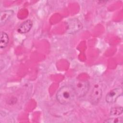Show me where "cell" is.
Instances as JSON below:
<instances>
[{"mask_svg":"<svg viewBox=\"0 0 123 123\" xmlns=\"http://www.w3.org/2000/svg\"><path fill=\"white\" fill-rule=\"evenodd\" d=\"M75 94L71 86H64L61 87L56 94V99L59 103L67 105L74 99Z\"/></svg>","mask_w":123,"mask_h":123,"instance_id":"obj_1","label":"cell"},{"mask_svg":"<svg viewBox=\"0 0 123 123\" xmlns=\"http://www.w3.org/2000/svg\"><path fill=\"white\" fill-rule=\"evenodd\" d=\"M74 91L75 96L78 98H82L86 95L89 91V83L87 81L77 80L75 81L72 86Z\"/></svg>","mask_w":123,"mask_h":123,"instance_id":"obj_2","label":"cell"},{"mask_svg":"<svg viewBox=\"0 0 123 123\" xmlns=\"http://www.w3.org/2000/svg\"><path fill=\"white\" fill-rule=\"evenodd\" d=\"M123 89L122 87L115 88L110 91L105 97L106 101L109 104L114 103L117 99L122 94Z\"/></svg>","mask_w":123,"mask_h":123,"instance_id":"obj_3","label":"cell"},{"mask_svg":"<svg viewBox=\"0 0 123 123\" xmlns=\"http://www.w3.org/2000/svg\"><path fill=\"white\" fill-rule=\"evenodd\" d=\"M67 32L69 34H74L82 29L83 26L81 23L77 19H71L68 21Z\"/></svg>","mask_w":123,"mask_h":123,"instance_id":"obj_4","label":"cell"},{"mask_svg":"<svg viewBox=\"0 0 123 123\" xmlns=\"http://www.w3.org/2000/svg\"><path fill=\"white\" fill-rule=\"evenodd\" d=\"M102 95L101 88L98 85L94 86L89 97L90 102L92 104H97L100 99Z\"/></svg>","mask_w":123,"mask_h":123,"instance_id":"obj_5","label":"cell"},{"mask_svg":"<svg viewBox=\"0 0 123 123\" xmlns=\"http://www.w3.org/2000/svg\"><path fill=\"white\" fill-rule=\"evenodd\" d=\"M33 22L31 20H27L23 22L18 27L17 31L20 34H25L31 29Z\"/></svg>","mask_w":123,"mask_h":123,"instance_id":"obj_6","label":"cell"},{"mask_svg":"<svg viewBox=\"0 0 123 123\" xmlns=\"http://www.w3.org/2000/svg\"><path fill=\"white\" fill-rule=\"evenodd\" d=\"M13 14L12 10H6L0 12V25H3L12 16Z\"/></svg>","mask_w":123,"mask_h":123,"instance_id":"obj_7","label":"cell"},{"mask_svg":"<svg viewBox=\"0 0 123 123\" xmlns=\"http://www.w3.org/2000/svg\"><path fill=\"white\" fill-rule=\"evenodd\" d=\"M9 41V37L8 34L4 32H1L0 38V48L1 49L6 48L8 44Z\"/></svg>","mask_w":123,"mask_h":123,"instance_id":"obj_8","label":"cell"},{"mask_svg":"<svg viewBox=\"0 0 123 123\" xmlns=\"http://www.w3.org/2000/svg\"><path fill=\"white\" fill-rule=\"evenodd\" d=\"M123 109L122 107H112L110 112V115L111 116H117L122 114Z\"/></svg>","mask_w":123,"mask_h":123,"instance_id":"obj_9","label":"cell"},{"mask_svg":"<svg viewBox=\"0 0 123 123\" xmlns=\"http://www.w3.org/2000/svg\"><path fill=\"white\" fill-rule=\"evenodd\" d=\"M104 123H122L123 122V118L122 117L111 118L104 121Z\"/></svg>","mask_w":123,"mask_h":123,"instance_id":"obj_10","label":"cell"}]
</instances>
